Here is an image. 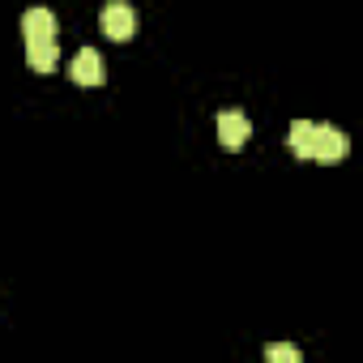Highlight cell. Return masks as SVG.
<instances>
[{
    "instance_id": "obj_1",
    "label": "cell",
    "mask_w": 363,
    "mask_h": 363,
    "mask_svg": "<svg viewBox=\"0 0 363 363\" xmlns=\"http://www.w3.org/2000/svg\"><path fill=\"white\" fill-rule=\"evenodd\" d=\"M346 150H350V141H346V133H342V128L316 124V133H312V154H308V162H325V167H333V162H342V158H346Z\"/></svg>"
},
{
    "instance_id": "obj_2",
    "label": "cell",
    "mask_w": 363,
    "mask_h": 363,
    "mask_svg": "<svg viewBox=\"0 0 363 363\" xmlns=\"http://www.w3.org/2000/svg\"><path fill=\"white\" fill-rule=\"evenodd\" d=\"M99 22H103V35L116 39V43H124V39L137 35V13H133V5H124V0H111Z\"/></svg>"
},
{
    "instance_id": "obj_3",
    "label": "cell",
    "mask_w": 363,
    "mask_h": 363,
    "mask_svg": "<svg viewBox=\"0 0 363 363\" xmlns=\"http://www.w3.org/2000/svg\"><path fill=\"white\" fill-rule=\"evenodd\" d=\"M69 77H73L77 86H103V56H99L94 48H82V52L73 56V65H69Z\"/></svg>"
},
{
    "instance_id": "obj_4",
    "label": "cell",
    "mask_w": 363,
    "mask_h": 363,
    "mask_svg": "<svg viewBox=\"0 0 363 363\" xmlns=\"http://www.w3.org/2000/svg\"><path fill=\"white\" fill-rule=\"evenodd\" d=\"M248 137H252V124H248L244 111H218V141L227 150H240Z\"/></svg>"
},
{
    "instance_id": "obj_5",
    "label": "cell",
    "mask_w": 363,
    "mask_h": 363,
    "mask_svg": "<svg viewBox=\"0 0 363 363\" xmlns=\"http://www.w3.org/2000/svg\"><path fill=\"white\" fill-rule=\"evenodd\" d=\"M22 35H26V43L56 39V18H52V9H26V13H22Z\"/></svg>"
},
{
    "instance_id": "obj_6",
    "label": "cell",
    "mask_w": 363,
    "mask_h": 363,
    "mask_svg": "<svg viewBox=\"0 0 363 363\" xmlns=\"http://www.w3.org/2000/svg\"><path fill=\"white\" fill-rule=\"evenodd\" d=\"M56 39H43V43H26V65L35 69V73H52L56 69Z\"/></svg>"
},
{
    "instance_id": "obj_7",
    "label": "cell",
    "mask_w": 363,
    "mask_h": 363,
    "mask_svg": "<svg viewBox=\"0 0 363 363\" xmlns=\"http://www.w3.org/2000/svg\"><path fill=\"white\" fill-rule=\"evenodd\" d=\"M312 133H316L312 120H295V128H291V150H295V158H303V162H308V154H312Z\"/></svg>"
},
{
    "instance_id": "obj_8",
    "label": "cell",
    "mask_w": 363,
    "mask_h": 363,
    "mask_svg": "<svg viewBox=\"0 0 363 363\" xmlns=\"http://www.w3.org/2000/svg\"><path fill=\"white\" fill-rule=\"evenodd\" d=\"M265 359H269V363H299V346H291V342H274V346L265 350Z\"/></svg>"
}]
</instances>
